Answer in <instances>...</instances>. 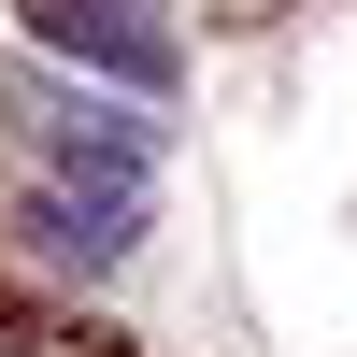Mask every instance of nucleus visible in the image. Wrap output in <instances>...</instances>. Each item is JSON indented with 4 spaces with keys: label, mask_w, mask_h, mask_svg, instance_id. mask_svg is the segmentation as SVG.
<instances>
[{
    "label": "nucleus",
    "mask_w": 357,
    "mask_h": 357,
    "mask_svg": "<svg viewBox=\"0 0 357 357\" xmlns=\"http://www.w3.org/2000/svg\"><path fill=\"white\" fill-rule=\"evenodd\" d=\"M29 29H43L72 72H100V86H143V100L186 72V43H172V15H158V0H29Z\"/></svg>",
    "instance_id": "obj_1"
},
{
    "label": "nucleus",
    "mask_w": 357,
    "mask_h": 357,
    "mask_svg": "<svg viewBox=\"0 0 357 357\" xmlns=\"http://www.w3.org/2000/svg\"><path fill=\"white\" fill-rule=\"evenodd\" d=\"M43 357H57V343H43Z\"/></svg>",
    "instance_id": "obj_2"
}]
</instances>
